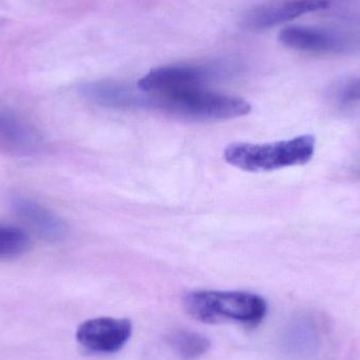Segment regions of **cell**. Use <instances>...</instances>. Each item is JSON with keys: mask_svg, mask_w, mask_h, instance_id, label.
Returning <instances> with one entry per match:
<instances>
[{"mask_svg": "<svg viewBox=\"0 0 360 360\" xmlns=\"http://www.w3.org/2000/svg\"><path fill=\"white\" fill-rule=\"evenodd\" d=\"M188 314L207 325L235 323L256 328L268 313L266 300L258 294L243 291L190 292L184 298Z\"/></svg>", "mask_w": 360, "mask_h": 360, "instance_id": "cell-1", "label": "cell"}, {"mask_svg": "<svg viewBox=\"0 0 360 360\" xmlns=\"http://www.w3.org/2000/svg\"><path fill=\"white\" fill-rule=\"evenodd\" d=\"M162 112L188 120H229L251 112L250 103L240 97L212 92L201 88L175 94L145 92L143 109Z\"/></svg>", "mask_w": 360, "mask_h": 360, "instance_id": "cell-2", "label": "cell"}, {"mask_svg": "<svg viewBox=\"0 0 360 360\" xmlns=\"http://www.w3.org/2000/svg\"><path fill=\"white\" fill-rule=\"evenodd\" d=\"M316 139L302 135L271 143H236L224 150V160L245 172H270L289 167L302 166L312 160Z\"/></svg>", "mask_w": 360, "mask_h": 360, "instance_id": "cell-3", "label": "cell"}, {"mask_svg": "<svg viewBox=\"0 0 360 360\" xmlns=\"http://www.w3.org/2000/svg\"><path fill=\"white\" fill-rule=\"evenodd\" d=\"M224 65H169L146 74L137 86L150 94H175L205 88L207 82L220 77Z\"/></svg>", "mask_w": 360, "mask_h": 360, "instance_id": "cell-4", "label": "cell"}, {"mask_svg": "<svg viewBox=\"0 0 360 360\" xmlns=\"http://www.w3.org/2000/svg\"><path fill=\"white\" fill-rule=\"evenodd\" d=\"M130 319L97 317L78 327L76 340L84 350L93 354H113L122 350L132 336Z\"/></svg>", "mask_w": 360, "mask_h": 360, "instance_id": "cell-5", "label": "cell"}, {"mask_svg": "<svg viewBox=\"0 0 360 360\" xmlns=\"http://www.w3.org/2000/svg\"><path fill=\"white\" fill-rule=\"evenodd\" d=\"M42 147L39 130L16 110L0 105V149L12 155L32 156Z\"/></svg>", "mask_w": 360, "mask_h": 360, "instance_id": "cell-6", "label": "cell"}, {"mask_svg": "<svg viewBox=\"0 0 360 360\" xmlns=\"http://www.w3.org/2000/svg\"><path fill=\"white\" fill-rule=\"evenodd\" d=\"M329 4L327 0H274L249 11L243 25L249 31H262L308 13L326 10Z\"/></svg>", "mask_w": 360, "mask_h": 360, "instance_id": "cell-7", "label": "cell"}, {"mask_svg": "<svg viewBox=\"0 0 360 360\" xmlns=\"http://www.w3.org/2000/svg\"><path fill=\"white\" fill-rule=\"evenodd\" d=\"M8 203L16 217L44 240L57 243L67 236L68 226L65 222L37 201L14 195L11 197Z\"/></svg>", "mask_w": 360, "mask_h": 360, "instance_id": "cell-8", "label": "cell"}, {"mask_svg": "<svg viewBox=\"0 0 360 360\" xmlns=\"http://www.w3.org/2000/svg\"><path fill=\"white\" fill-rule=\"evenodd\" d=\"M279 41L296 51L330 52L340 46V41L328 32L304 25H290L281 30Z\"/></svg>", "mask_w": 360, "mask_h": 360, "instance_id": "cell-9", "label": "cell"}, {"mask_svg": "<svg viewBox=\"0 0 360 360\" xmlns=\"http://www.w3.org/2000/svg\"><path fill=\"white\" fill-rule=\"evenodd\" d=\"M291 346L300 354H312L319 350L323 338V325L316 315L300 317L292 326Z\"/></svg>", "mask_w": 360, "mask_h": 360, "instance_id": "cell-10", "label": "cell"}, {"mask_svg": "<svg viewBox=\"0 0 360 360\" xmlns=\"http://www.w3.org/2000/svg\"><path fill=\"white\" fill-rule=\"evenodd\" d=\"M168 342L182 360L200 359L211 348V340L207 336L190 330H174L168 336Z\"/></svg>", "mask_w": 360, "mask_h": 360, "instance_id": "cell-11", "label": "cell"}, {"mask_svg": "<svg viewBox=\"0 0 360 360\" xmlns=\"http://www.w3.org/2000/svg\"><path fill=\"white\" fill-rule=\"evenodd\" d=\"M31 237L22 229L0 224V258L19 257L31 249Z\"/></svg>", "mask_w": 360, "mask_h": 360, "instance_id": "cell-12", "label": "cell"}, {"mask_svg": "<svg viewBox=\"0 0 360 360\" xmlns=\"http://www.w3.org/2000/svg\"><path fill=\"white\" fill-rule=\"evenodd\" d=\"M338 98L344 105L360 101V77L351 78L338 89Z\"/></svg>", "mask_w": 360, "mask_h": 360, "instance_id": "cell-13", "label": "cell"}]
</instances>
